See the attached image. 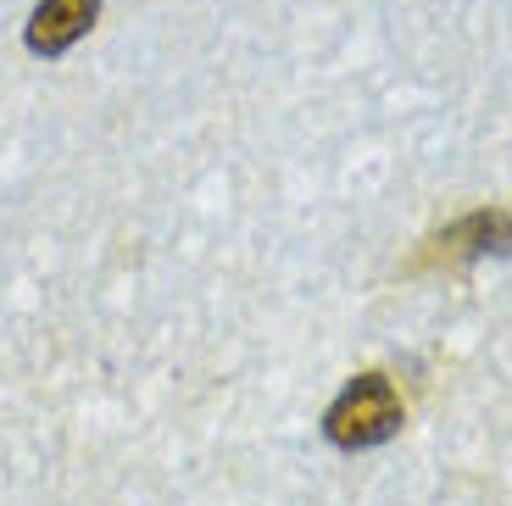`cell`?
Here are the masks:
<instances>
[{"label":"cell","mask_w":512,"mask_h":506,"mask_svg":"<svg viewBox=\"0 0 512 506\" xmlns=\"http://www.w3.org/2000/svg\"><path fill=\"white\" fill-rule=\"evenodd\" d=\"M401 423H407V406H401L396 384L384 373H357L346 390L334 395L329 412H323V434L340 451H373V445L396 440Z\"/></svg>","instance_id":"obj_1"},{"label":"cell","mask_w":512,"mask_h":506,"mask_svg":"<svg viewBox=\"0 0 512 506\" xmlns=\"http://www.w3.org/2000/svg\"><path fill=\"white\" fill-rule=\"evenodd\" d=\"M440 256L451 262H474V256H507L512 251V217L507 212H468L440 234Z\"/></svg>","instance_id":"obj_3"},{"label":"cell","mask_w":512,"mask_h":506,"mask_svg":"<svg viewBox=\"0 0 512 506\" xmlns=\"http://www.w3.org/2000/svg\"><path fill=\"white\" fill-rule=\"evenodd\" d=\"M95 17H101V0H39L34 17H28V51L67 56L95 28Z\"/></svg>","instance_id":"obj_2"}]
</instances>
